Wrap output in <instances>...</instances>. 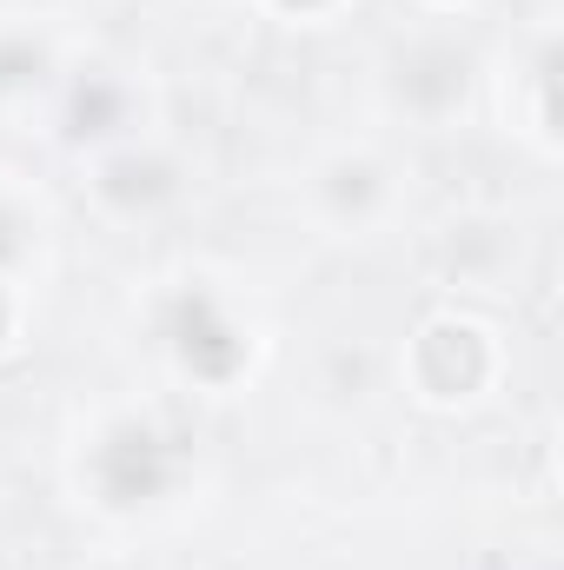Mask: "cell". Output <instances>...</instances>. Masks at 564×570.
I'll return each mask as SVG.
<instances>
[{
    "mask_svg": "<svg viewBox=\"0 0 564 570\" xmlns=\"http://www.w3.org/2000/svg\"><path fill=\"white\" fill-rule=\"evenodd\" d=\"M505 379V338L471 312H431L406 338V392L425 412H471Z\"/></svg>",
    "mask_w": 564,
    "mask_h": 570,
    "instance_id": "1",
    "label": "cell"
},
{
    "mask_svg": "<svg viewBox=\"0 0 564 570\" xmlns=\"http://www.w3.org/2000/svg\"><path fill=\"white\" fill-rule=\"evenodd\" d=\"M80 484L114 518L153 511L179 484V444L153 419H140V412H114L107 425L87 438V451H80Z\"/></svg>",
    "mask_w": 564,
    "mask_h": 570,
    "instance_id": "2",
    "label": "cell"
},
{
    "mask_svg": "<svg viewBox=\"0 0 564 570\" xmlns=\"http://www.w3.org/2000/svg\"><path fill=\"white\" fill-rule=\"evenodd\" d=\"M159 352L173 358L179 379H193L206 392H226L233 379L253 372L260 338H253V325H240V312L213 285L186 279L166 298V312H159Z\"/></svg>",
    "mask_w": 564,
    "mask_h": 570,
    "instance_id": "3",
    "label": "cell"
},
{
    "mask_svg": "<svg viewBox=\"0 0 564 570\" xmlns=\"http://www.w3.org/2000/svg\"><path fill=\"white\" fill-rule=\"evenodd\" d=\"M471 80H478V53H471L458 33H419L412 47L392 53V73H386L392 107L412 114V120H425V127L451 120V114L465 107Z\"/></svg>",
    "mask_w": 564,
    "mask_h": 570,
    "instance_id": "4",
    "label": "cell"
},
{
    "mask_svg": "<svg viewBox=\"0 0 564 570\" xmlns=\"http://www.w3.org/2000/svg\"><path fill=\"white\" fill-rule=\"evenodd\" d=\"M305 193H312V206H319V219H325L332 233H366V226H379V219L392 213V199H399L392 166H386L379 153H366V146H346V153L319 159L312 179H305Z\"/></svg>",
    "mask_w": 564,
    "mask_h": 570,
    "instance_id": "5",
    "label": "cell"
},
{
    "mask_svg": "<svg viewBox=\"0 0 564 570\" xmlns=\"http://www.w3.org/2000/svg\"><path fill=\"white\" fill-rule=\"evenodd\" d=\"M173 193H179V166H173L159 146L120 140V146H107L100 166H94V199H100L107 213H120V219L166 206Z\"/></svg>",
    "mask_w": 564,
    "mask_h": 570,
    "instance_id": "6",
    "label": "cell"
},
{
    "mask_svg": "<svg viewBox=\"0 0 564 570\" xmlns=\"http://www.w3.org/2000/svg\"><path fill=\"white\" fill-rule=\"evenodd\" d=\"M54 73H60L54 40H47L33 20H0V107L33 100Z\"/></svg>",
    "mask_w": 564,
    "mask_h": 570,
    "instance_id": "7",
    "label": "cell"
},
{
    "mask_svg": "<svg viewBox=\"0 0 564 570\" xmlns=\"http://www.w3.org/2000/svg\"><path fill=\"white\" fill-rule=\"evenodd\" d=\"M120 127H127V107L107 94V80H100V73L74 80V134H80V140H87V134H94V140H114Z\"/></svg>",
    "mask_w": 564,
    "mask_h": 570,
    "instance_id": "8",
    "label": "cell"
},
{
    "mask_svg": "<svg viewBox=\"0 0 564 570\" xmlns=\"http://www.w3.org/2000/svg\"><path fill=\"white\" fill-rule=\"evenodd\" d=\"M27 233H33V219H27V206H20L13 193H0V273H13V266L27 259V246H33Z\"/></svg>",
    "mask_w": 564,
    "mask_h": 570,
    "instance_id": "9",
    "label": "cell"
},
{
    "mask_svg": "<svg viewBox=\"0 0 564 570\" xmlns=\"http://www.w3.org/2000/svg\"><path fill=\"white\" fill-rule=\"evenodd\" d=\"M273 20H285V27H325V20H339L352 0H260Z\"/></svg>",
    "mask_w": 564,
    "mask_h": 570,
    "instance_id": "10",
    "label": "cell"
},
{
    "mask_svg": "<svg viewBox=\"0 0 564 570\" xmlns=\"http://www.w3.org/2000/svg\"><path fill=\"white\" fill-rule=\"evenodd\" d=\"M20 325H27V298H20V285L0 273V358L20 352Z\"/></svg>",
    "mask_w": 564,
    "mask_h": 570,
    "instance_id": "11",
    "label": "cell"
},
{
    "mask_svg": "<svg viewBox=\"0 0 564 570\" xmlns=\"http://www.w3.org/2000/svg\"><path fill=\"white\" fill-rule=\"evenodd\" d=\"M425 13H471V7H478V0H419Z\"/></svg>",
    "mask_w": 564,
    "mask_h": 570,
    "instance_id": "12",
    "label": "cell"
},
{
    "mask_svg": "<svg viewBox=\"0 0 564 570\" xmlns=\"http://www.w3.org/2000/svg\"><path fill=\"white\" fill-rule=\"evenodd\" d=\"M94 570H140L134 558H114V564H94Z\"/></svg>",
    "mask_w": 564,
    "mask_h": 570,
    "instance_id": "13",
    "label": "cell"
}]
</instances>
